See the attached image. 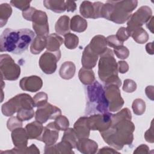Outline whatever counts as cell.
Instances as JSON below:
<instances>
[{
    "label": "cell",
    "instance_id": "obj_42",
    "mask_svg": "<svg viewBox=\"0 0 154 154\" xmlns=\"http://www.w3.org/2000/svg\"><path fill=\"white\" fill-rule=\"evenodd\" d=\"M122 89L126 93H132L137 89V84L132 79H126L124 81Z\"/></svg>",
    "mask_w": 154,
    "mask_h": 154
},
{
    "label": "cell",
    "instance_id": "obj_40",
    "mask_svg": "<svg viewBox=\"0 0 154 154\" xmlns=\"http://www.w3.org/2000/svg\"><path fill=\"white\" fill-rule=\"evenodd\" d=\"M113 52L116 54L117 58L122 60L126 59L129 55V49L123 45L119 46L117 48H114Z\"/></svg>",
    "mask_w": 154,
    "mask_h": 154
},
{
    "label": "cell",
    "instance_id": "obj_50",
    "mask_svg": "<svg viewBox=\"0 0 154 154\" xmlns=\"http://www.w3.org/2000/svg\"><path fill=\"white\" fill-rule=\"evenodd\" d=\"M149 152V148L147 145L141 144L135 150H134V153H148Z\"/></svg>",
    "mask_w": 154,
    "mask_h": 154
},
{
    "label": "cell",
    "instance_id": "obj_16",
    "mask_svg": "<svg viewBox=\"0 0 154 154\" xmlns=\"http://www.w3.org/2000/svg\"><path fill=\"white\" fill-rule=\"evenodd\" d=\"M43 85V81L40 77L35 75L26 76L22 78L19 86L22 90L36 92L40 90Z\"/></svg>",
    "mask_w": 154,
    "mask_h": 154
},
{
    "label": "cell",
    "instance_id": "obj_32",
    "mask_svg": "<svg viewBox=\"0 0 154 154\" xmlns=\"http://www.w3.org/2000/svg\"><path fill=\"white\" fill-rule=\"evenodd\" d=\"M78 137L73 128H67L64 131L61 140L66 141L71 144L73 149L76 148Z\"/></svg>",
    "mask_w": 154,
    "mask_h": 154
},
{
    "label": "cell",
    "instance_id": "obj_22",
    "mask_svg": "<svg viewBox=\"0 0 154 154\" xmlns=\"http://www.w3.org/2000/svg\"><path fill=\"white\" fill-rule=\"evenodd\" d=\"M70 18L69 16L64 15L59 17L55 25V29L58 34L65 35L70 32Z\"/></svg>",
    "mask_w": 154,
    "mask_h": 154
},
{
    "label": "cell",
    "instance_id": "obj_51",
    "mask_svg": "<svg viewBox=\"0 0 154 154\" xmlns=\"http://www.w3.org/2000/svg\"><path fill=\"white\" fill-rule=\"evenodd\" d=\"M119 153V152L116 150L109 147H104L100 149L98 152V153H100H100L102 154V153H104V154L105 153Z\"/></svg>",
    "mask_w": 154,
    "mask_h": 154
},
{
    "label": "cell",
    "instance_id": "obj_54",
    "mask_svg": "<svg viewBox=\"0 0 154 154\" xmlns=\"http://www.w3.org/2000/svg\"><path fill=\"white\" fill-rule=\"evenodd\" d=\"M153 16H152V17L150 19V20L147 22V24H146V26L147 28L150 29V31L153 33Z\"/></svg>",
    "mask_w": 154,
    "mask_h": 154
},
{
    "label": "cell",
    "instance_id": "obj_36",
    "mask_svg": "<svg viewBox=\"0 0 154 154\" xmlns=\"http://www.w3.org/2000/svg\"><path fill=\"white\" fill-rule=\"evenodd\" d=\"M55 145L58 153L62 154H71L74 153V152L72 150V146L70 143L66 141L61 140V142L57 143Z\"/></svg>",
    "mask_w": 154,
    "mask_h": 154
},
{
    "label": "cell",
    "instance_id": "obj_41",
    "mask_svg": "<svg viewBox=\"0 0 154 154\" xmlns=\"http://www.w3.org/2000/svg\"><path fill=\"white\" fill-rule=\"evenodd\" d=\"M22 121L19 119L17 116H11L7 121V127L10 131H13L15 129L21 128L22 126Z\"/></svg>",
    "mask_w": 154,
    "mask_h": 154
},
{
    "label": "cell",
    "instance_id": "obj_18",
    "mask_svg": "<svg viewBox=\"0 0 154 154\" xmlns=\"http://www.w3.org/2000/svg\"><path fill=\"white\" fill-rule=\"evenodd\" d=\"M98 58L99 55L93 52L88 45L84 48L82 55L81 64L82 67L90 69L94 67L98 60Z\"/></svg>",
    "mask_w": 154,
    "mask_h": 154
},
{
    "label": "cell",
    "instance_id": "obj_12",
    "mask_svg": "<svg viewBox=\"0 0 154 154\" xmlns=\"http://www.w3.org/2000/svg\"><path fill=\"white\" fill-rule=\"evenodd\" d=\"M112 114H93L88 117V123L90 130L103 132L109 129L112 123Z\"/></svg>",
    "mask_w": 154,
    "mask_h": 154
},
{
    "label": "cell",
    "instance_id": "obj_25",
    "mask_svg": "<svg viewBox=\"0 0 154 154\" xmlns=\"http://www.w3.org/2000/svg\"><path fill=\"white\" fill-rule=\"evenodd\" d=\"M75 71L76 67L75 64L72 61H66L61 64L59 70V74L61 78L68 80L74 76Z\"/></svg>",
    "mask_w": 154,
    "mask_h": 154
},
{
    "label": "cell",
    "instance_id": "obj_8",
    "mask_svg": "<svg viewBox=\"0 0 154 154\" xmlns=\"http://www.w3.org/2000/svg\"><path fill=\"white\" fill-rule=\"evenodd\" d=\"M0 71L2 80L15 81L20 75V67L8 54L0 56Z\"/></svg>",
    "mask_w": 154,
    "mask_h": 154
},
{
    "label": "cell",
    "instance_id": "obj_4",
    "mask_svg": "<svg viewBox=\"0 0 154 154\" xmlns=\"http://www.w3.org/2000/svg\"><path fill=\"white\" fill-rule=\"evenodd\" d=\"M118 65L110 48L100 55L98 64V75L99 79L105 83V86L115 84L120 87L122 82L118 76Z\"/></svg>",
    "mask_w": 154,
    "mask_h": 154
},
{
    "label": "cell",
    "instance_id": "obj_26",
    "mask_svg": "<svg viewBox=\"0 0 154 154\" xmlns=\"http://www.w3.org/2000/svg\"><path fill=\"white\" fill-rule=\"evenodd\" d=\"M70 29L77 32H82L87 28V20L79 15L74 16L70 22Z\"/></svg>",
    "mask_w": 154,
    "mask_h": 154
},
{
    "label": "cell",
    "instance_id": "obj_6",
    "mask_svg": "<svg viewBox=\"0 0 154 154\" xmlns=\"http://www.w3.org/2000/svg\"><path fill=\"white\" fill-rule=\"evenodd\" d=\"M23 17L32 22V28L37 35L48 37L49 32L48 16L45 11L30 7L22 11Z\"/></svg>",
    "mask_w": 154,
    "mask_h": 154
},
{
    "label": "cell",
    "instance_id": "obj_10",
    "mask_svg": "<svg viewBox=\"0 0 154 154\" xmlns=\"http://www.w3.org/2000/svg\"><path fill=\"white\" fill-rule=\"evenodd\" d=\"M105 93L108 102V109L111 112L119 111L124 104V100L121 96L119 87L115 84L105 86Z\"/></svg>",
    "mask_w": 154,
    "mask_h": 154
},
{
    "label": "cell",
    "instance_id": "obj_45",
    "mask_svg": "<svg viewBox=\"0 0 154 154\" xmlns=\"http://www.w3.org/2000/svg\"><path fill=\"white\" fill-rule=\"evenodd\" d=\"M116 37L120 40L121 42L123 43L125 41L127 40L129 37V35L128 34L126 28L125 27H121L117 31L116 34Z\"/></svg>",
    "mask_w": 154,
    "mask_h": 154
},
{
    "label": "cell",
    "instance_id": "obj_49",
    "mask_svg": "<svg viewBox=\"0 0 154 154\" xmlns=\"http://www.w3.org/2000/svg\"><path fill=\"white\" fill-rule=\"evenodd\" d=\"M66 10L68 12H74L76 9V4L75 1H65Z\"/></svg>",
    "mask_w": 154,
    "mask_h": 154
},
{
    "label": "cell",
    "instance_id": "obj_5",
    "mask_svg": "<svg viewBox=\"0 0 154 154\" xmlns=\"http://www.w3.org/2000/svg\"><path fill=\"white\" fill-rule=\"evenodd\" d=\"M87 102L86 112L89 114H105L108 112V102L103 86L97 81L87 87Z\"/></svg>",
    "mask_w": 154,
    "mask_h": 154
},
{
    "label": "cell",
    "instance_id": "obj_15",
    "mask_svg": "<svg viewBox=\"0 0 154 154\" xmlns=\"http://www.w3.org/2000/svg\"><path fill=\"white\" fill-rule=\"evenodd\" d=\"M59 130L54 122H50L43 128V132L38 140L43 142L46 146H51L55 144L58 139Z\"/></svg>",
    "mask_w": 154,
    "mask_h": 154
},
{
    "label": "cell",
    "instance_id": "obj_14",
    "mask_svg": "<svg viewBox=\"0 0 154 154\" xmlns=\"http://www.w3.org/2000/svg\"><path fill=\"white\" fill-rule=\"evenodd\" d=\"M11 139L14 147L11 150L1 151V154L4 153H14L16 150L24 149L27 147L28 140L29 139L25 129L18 128L13 130L11 132Z\"/></svg>",
    "mask_w": 154,
    "mask_h": 154
},
{
    "label": "cell",
    "instance_id": "obj_28",
    "mask_svg": "<svg viewBox=\"0 0 154 154\" xmlns=\"http://www.w3.org/2000/svg\"><path fill=\"white\" fill-rule=\"evenodd\" d=\"M43 4L46 8L55 13H61L66 11L65 1L63 0H45Z\"/></svg>",
    "mask_w": 154,
    "mask_h": 154
},
{
    "label": "cell",
    "instance_id": "obj_33",
    "mask_svg": "<svg viewBox=\"0 0 154 154\" xmlns=\"http://www.w3.org/2000/svg\"><path fill=\"white\" fill-rule=\"evenodd\" d=\"M132 119V114L130 110L128 108H125L120 110L119 112L115 114H112L111 120L112 123L123 120H130ZM111 123V124H112Z\"/></svg>",
    "mask_w": 154,
    "mask_h": 154
},
{
    "label": "cell",
    "instance_id": "obj_35",
    "mask_svg": "<svg viewBox=\"0 0 154 154\" xmlns=\"http://www.w3.org/2000/svg\"><path fill=\"white\" fill-rule=\"evenodd\" d=\"M132 108L134 113L138 116H141L144 113L146 110V103L145 102L140 98L136 99L133 101L132 105Z\"/></svg>",
    "mask_w": 154,
    "mask_h": 154
},
{
    "label": "cell",
    "instance_id": "obj_29",
    "mask_svg": "<svg viewBox=\"0 0 154 154\" xmlns=\"http://www.w3.org/2000/svg\"><path fill=\"white\" fill-rule=\"evenodd\" d=\"M78 77L84 85H88L95 81V75L92 69L82 67L79 71Z\"/></svg>",
    "mask_w": 154,
    "mask_h": 154
},
{
    "label": "cell",
    "instance_id": "obj_20",
    "mask_svg": "<svg viewBox=\"0 0 154 154\" xmlns=\"http://www.w3.org/2000/svg\"><path fill=\"white\" fill-rule=\"evenodd\" d=\"M88 46L93 52L100 55L107 49L106 38L102 35H95L90 41Z\"/></svg>",
    "mask_w": 154,
    "mask_h": 154
},
{
    "label": "cell",
    "instance_id": "obj_52",
    "mask_svg": "<svg viewBox=\"0 0 154 154\" xmlns=\"http://www.w3.org/2000/svg\"><path fill=\"white\" fill-rule=\"evenodd\" d=\"M146 94L148 98L151 100H153V86H147L145 90Z\"/></svg>",
    "mask_w": 154,
    "mask_h": 154
},
{
    "label": "cell",
    "instance_id": "obj_47",
    "mask_svg": "<svg viewBox=\"0 0 154 154\" xmlns=\"http://www.w3.org/2000/svg\"><path fill=\"white\" fill-rule=\"evenodd\" d=\"M144 138L149 143H153L154 142V137H153V120L151 123L150 128L145 132Z\"/></svg>",
    "mask_w": 154,
    "mask_h": 154
},
{
    "label": "cell",
    "instance_id": "obj_9",
    "mask_svg": "<svg viewBox=\"0 0 154 154\" xmlns=\"http://www.w3.org/2000/svg\"><path fill=\"white\" fill-rule=\"evenodd\" d=\"M152 16V11L147 5L140 7L134 13L131 14L127 22L126 30L141 27L147 23Z\"/></svg>",
    "mask_w": 154,
    "mask_h": 154
},
{
    "label": "cell",
    "instance_id": "obj_7",
    "mask_svg": "<svg viewBox=\"0 0 154 154\" xmlns=\"http://www.w3.org/2000/svg\"><path fill=\"white\" fill-rule=\"evenodd\" d=\"M35 107L33 98L26 93L17 94L4 103L1 107L2 113L7 117L12 116L22 108L32 109Z\"/></svg>",
    "mask_w": 154,
    "mask_h": 154
},
{
    "label": "cell",
    "instance_id": "obj_17",
    "mask_svg": "<svg viewBox=\"0 0 154 154\" xmlns=\"http://www.w3.org/2000/svg\"><path fill=\"white\" fill-rule=\"evenodd\" d=\"M76 148L82 153L94 154L97 152L98 144L88 138H81L78 140Z\"/></svg>",
    "mask_w": 154,
    "mask_h": 154
},
{
    "label": "cell",
    "instance_id": "obj_44",
    "mask_svg": "<svg viewBox=\"0 0 154 154\" xmlns=\"http://www.w3.org/2000/svg\"><path fill=\"white\" fill-rule=\"evenodd\" d=\"M107 45L111 48H117L119 46L123 45V43L121 42L118 38L116 37V35H109L106 38Z\"/></svg>",
    "mask_w": 154,
    "mask_h": 154
},
{
    "label": "cell",
    "instance_id": "obj_31",
    "mask_svg": "<svg viewBox=\"0 0 154 154\" xmlns=\"http://www.w3.org/2000/svg\"><path fill=\"white\" fill-rule=\"evenodd\" d=\"M12 13V8L10 4L3 3L0 5V26L3 27L7 22Z\"/></svg>",
    "mask_w": 154,
    "mask_h": 154
},
{
    "label": "cell",
    "instance_id": "obj_24",
    "mask_svg": "<svg viewBox=\"0 0 154 154\" xmlns=\"http://www.w3.org/2000/svg\"><path fill=\"white\" fill-rule=\"evenodd\" d=\"M63 38L56 33L49 34L47 37V51L55 52L60 50V46L63 43Z\"/></svg>",
    "mask_w": 154,
    "mask_h": 154
},
{
    "label": "cell",
    "instance_id": "obj_1",
    "mask_svg": "<svg viewBox=\"0 0 154 154\" xmlns=\"http://www.w3.org/2000/svg\"><path fill=\"white\" fill-rule=\"evenodd\" d=\"M35 38V33L28 28H6L0 37V51L19 55L27 50Z\"/></svg>",
    "mask_w": 154,
    "mask_h": 154
},
{
    "label": "cell",
    "instance_id": "obj_13",
    "mask_svg": "<svg viewBox=\"0 0 154 154\" xmlns=\"http://www.w3.org/2000/svg\"><path fill=\"white\" fill-rule=\"evenodd\" d=\"M60 115H61V111L59 108L47 102L44 105L37 108L35 119L41 123H45L49 119H55Z\"/></svg>",
    "mask_w": 154,
    "mask_h": 154
},
{
    "label": "cell",
    "instance_id": "obj_53",
    "mask_svg": "<svg viewBox=\"0 0 154 154\" xmlns=\"http://www.w3.org/2000/svg\"><path fill=\"white\" fill-rule=\"evenodd\" d=\"M146 50L149 54H153V42L149 43L146 46Z\"/></svg>",
    "mask_w": 154,
    "mask_h": 154
},
{
    "label": "cell",
    "instance_id": "obj_2",
    "mask_svg": "<svg viewBox=\"0 0 154 154\" xmlns=\"http://www.w3.org/2000/svg\"><path fill=\"white\" fill-rule=\"evenodd\" d=\"M135 126L130 120H123L111 124L107 130L100 132L104 141L117 150L125 145H131L134 140Z\"/></svg>",
    "mask_w": 154,
    "mask_h": 154
},
{
    "label": "cell",
    "instance_id": "obj_11",
    "mask_svg": "<svg viewBox=\"0 0 154 154\" xmlns=\"http://www.w3.org/2000/svg\"><path fill=\"white\" fill-rule=\"evenodd\" d=\"M61 58L60 50L55 52L46 51L40 57L39 66L46 74L54 73L57 69V63Z\"/></svg>",
    "mask_w": 154,
    "mask_h": 154
},
{
    "label": "cell",
    "instance_id": "obj_3",
    "mask_svg": "<svg viewBox=\"0 0 154 154\" xmlns=\"http://www.w3.org/2000/svg\"><path fill=\"white\" fill-rule=\"evenodd\" d=\"M137 5L136 0L108 1L102 6L101 17L117 24L124 23L128 20Z\"/></svg>",
    "mask_w": 154,
    "mask_h": 154
},
{
    "label": "cell",
    "instance_id": "obj_43",
    "mask_svg": "<svg viewBox=\"0 0 154 154\" xmlns=\"http://www.w3.org/2000/svg\"><path fill=\"white\" fill-rule=\"evenodd\" d=\"M31 1H16L13 0L10 1V4L13 7L22 10V11L29 8Z\"/></svg>",
    "mask_w": 154,
    "mask_h": 154
},
{
    "label": "cell",
    "instance_id": "obj_27",
    "mask_svg": "<svg viewBox=\"0 0 154 154\" xmlns=\"http://www.w3.org/2000/svg\"><path fill=\"white\" fill-rule=\"evenodd\" d=\"M47 44V37L37 35L30 46V51L32 54H40L46 47Z\"/></svg>",
    "mask_w": 154,
    "mask_h": 154
},
{
    "label": "cell",
    "instance_id": "obj_23",
    "mask_svg": "<svg viewBox=\"0 0 154 154\" xmlns=\"http://www.w3.org/2000/svg\"><path fill=\"white\" fill-rule=\"evenodd\" d=\"M127 32L129 37H132L133 39L139 44H144L147 42L149 39L147 32L142 27L127 30Z\"/></svg>",
    "mask_w": 154,
    "mask_h": 154
},
{
    "label": "cell",
    "instance_id": "obj_37",
    "mask_svg": "<svg viewBox=\"0 0 154 154\" xmlns=\"http://www.w3.org/2000/svg\"><path fill=\"white\" fill-rule=\"evenodd\" d=\"M34 116V111L32 109L22 108L17 112V117L21 121H27L31 119Z\"/></svg>",
    "mask_w": 154,
    "mask_h": 154
},
{
    "label": "cell",
    "instance_id": "obj_39",
    "mask_svg": "<svg viewBox=\"0 0 154 154\" xmlns=\"http://www.w3.org/2000/svg\"><path fill=\"white\" fill-rule=\"evenodd\" d=\"M35 107H40L47 103L48 95L46 93L39 92L37 93L33 97Z\"/></svg>",
    "mask_w": 154,
    "mask_h": 154
},
{
    "label": "cell",
    "instance_id": "obj_21",
    "mask_svg": "<svg viewBox=\"0 0 154 154\" xmlns=\"http://www.w3.org/2000/svg\"><path fill=\"white\" fill-rule=\"evenodd\" d=\"M43 128L44 127L43 126L42 123L35 120L28 123L25 129L29 139H36L38 140L43 132Z\"/></svg>",
    "mask_w": 154,
    "mask_h": 154
},
{
    "label": "cell",
    "instance_id": "obj_19",
    "mask_svg": "<svg viewBox=\"0 0 154 154\" xmlns=\"http://www.w3.org/2000/svg\"><path fill=\"white\" fill-rule=\"evenodd\" d=\"M73 129L78 138H88L90 131L88 123V117L83 116L79 118L73 125Z\"/></svg>",
    "mask_w": 154,
    "mask_h": 154
},
{
    "label": "cell",
    "instance_id": "obj_48",
    "mask_svg": "<svg viewBox=\"0 0 154 154\" xmlns=\"http://www.w3.org/2000/svg\"><path fill=\"white\" fill-rule=\"evenodd\" d=\"M118 71L120 73H125L129 70V66L127 62L125 61H119L117 63Z\"/></svg>",
    "mask_w": 154,
    "mask_h": 154
},
{
    "label": "cell",
    "instance_id": "obj_34",
    "mask_svg": "<svg viewBox=\"0 0 154 154\" xmlns=\"http://www.w3.org/2000/svg\"><path fill=\"white\" fill-rule=\"evenodd\" d=\"M79 43L78 37L72 33H68L64 35V44L65 46L69 49H75Z\"/></svg>",
    "mask_w": 154,
    "mask_h": 154
},
{
    "label": "cell",
    "instance_id": "obj_46",
    "mask_svg": "<svg viewBox=\"0 0 154 154\" xmlns=\"http://www.w3.org/2000/svg\"><path fill=\"white\" fill-rule=\"evenodd\" d=\"M14 153H40V151L37 146L32 144L29 147H27L24 149L16 150Z\"/></svg>",
    "mask_w": 154,
    "mask_h": 154
},
{
    "label": "cell",
    "instance_id": "obj_30",
    "mask_svg": "<svg viewBox=\"0 0 154 154\" xmlns=\"http://www.w3.org/2000/svg\"><path fill=\"white\" fill-rule=\"evenodd\" d=\"M79 12L85 18L94 19V8L93 3L88 1H83L79 7Z\"/></svg>",
    "mask_w": 154,
    "mask_h": 154
},
{
    "label": "cell",
    "instance_id": "obj_38",
    "mask_svg": "<svg viewBox=\"0 0 154 154\" xmlns=\"http://www.w3.org/2000/svg\"><path fill=\"white\" fill-rule=\"evenodd\" d=\"M59 131H65L69 126V122L68 119L64 116L60 115L57 117L54 122Z\"/></svg>",
    "mask_w": 154,
    "mask_h": 154
}]
</instances>
